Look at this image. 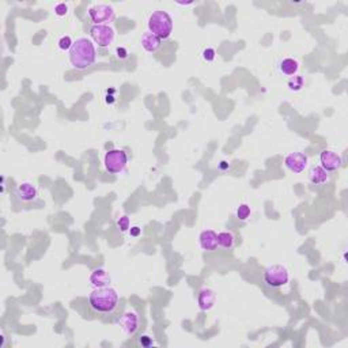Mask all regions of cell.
I'll return each mask as SVG.
<instances>
[{
    "label": "cell",
    "instance_id": "1",
    "mask_svg": "<svg viewBox=\"0 0 348 348\" xmlns=\"http://www.w3.org/2000/svg\"><path fill=\"white\" fill-rule=\"evenodd\" d=\"M97 60V49L91 40L80 37L73 42L70 51V62L76 70H86Z\"/></svg>",
    "mask_w": 348,
    "mask_h": 348
},
{
    "label": "cell",
    "instance_id": "2",
    "mask_svg": "<svg viewBox=\"0 0 348 348\" xmlns=\"http://www.w3.org/2000/svg\"><path fill=\"white\" fill-rule=\"evenodd\" d=\"M90 306L94 312L101 313V314H108L112 313L117 307L119 303V294L115 288L110 287H102L97 288L90 294L88 298Z\"/></svg>",
    "mask_w": 348,
    "mask_h": 348
},
{
    "label": "cell",
    "instance_id": "3",
    "mask_svg": "<svg viewBox=\"0 0 348 348\" xmlns=\"http://www.w3.org/2000/svg\"><path fill=\"white\" fill-rule=\"evenodd\" d=\"M148 31L161 40H167L172 36L173 19L166 11H155L148 18Z\"/></svg>",
    "mask_w": 348,
    "mask_h": 348
},
{
    "label": "cell",
    "instance_id": "4",
    "mask_svg": "<svg viewBox=\"0 0 348 348\" xmlns=\"http://www.w3.org/2000/svg\"><path fill=\"white\" fill-rule=\"evenodd\" d=\"M105 169L112 174H117L121 173L128 163V155L124 150L120 148H113L109 150L105 154Z\"/></svg>",
    "mask_w": 348,
    "mask_h": 348
},
{
    "label": "cell",
    "instance_id": "5",
    "mask_svg": "<svg viewBox=\"0 0 348 348\" xmlns=\"http://www.w3.org/2000/svg\"><path fill=\"white\" fill-rule=\"evenodd\" d=\"M290 280V274L283 265H272L264 272V281L270 287H281Z\"/></svg>",
    "mask_w": 348,
    "mask_h": 348
},
{
    "label": "cell",
    "instance_id": "6",
    "mask_svg": "<svg viewBox=\"0 0 348 348\" xmlns=\"http://www.w3.org/2000/svg\"><path fill=\"white\" fill-rule=\"evenodd\" d=\"M90 36L99 48H108L115 41V29L109 25H94L90 29Z\"/></svg>",
    "mask_w": 348,
    "mask_h": 348
},
{
    "label": "cell",
    "instance_id": "7",
    "mask_svg": "<svg viewBox=\"0 0 348 348\" xmlns=\"http://www.w3.org/2000/svg\"><path fill=\"white\" fill-rule=\"evenodd\" d=\"M88 18L95 25H105L106 22H110L115 18V8L109 4L93 5L88 10Z\"/></svg>",
    "mask_w": 348,
    "mask_h": 348
},
{
    "label": "cell",
    "instance_id": "8",
    "mask_svg": "<svg viewBox=\"0 0 348 348\" xmlns=\"http://www.w3.org/2000/svg\"><path fill=\"white\" fill-rule=\"evenodd\" d=\"M320 162H321L322 169H325L327 172H335V170L340 169L342 165H343L342 156L332 150L322 151L321 154H320Z\"/></svg>",
    "mask_w": 348,
    "mask_h": 348
},
{
    "label": "cell",
    "instance_id": "9",
    "mask_svg": "<svg viewBox=\"0 0 348 348\" xmlns=\"http://www.w3.org/2000/svg\"><path fill=\"white\" fill-rule=\"evenodd\" d=\"M284 163L292 173H302L307 166V156L303 152H290L284 158Z\"/></svg>",
    "mask_w": 348,
    "mask_h": 348
},
{
    "label": "cell",
    "instance_id": "10",
    "mask_svg": "<svg viewBox=\"0 0 348 348\" xmlns=\"http://www.w3.org/2000/svg\"><path fill=\"white\" fill-rule=\"evenodd\" d=\"M119 324L125 335L132 336V335H135L138 328H139V316L136 312H127L123 314V317L120 318Z\"/></svg>",
    "mask_w": 348,
    "mask_h": 348
},
{
    "label": "cell",
    "instance_id": "11",
    "mask_svg": "<svg viewBox=\"0 0 348 348\" xmlns=\"http://www.w3.org/2000/svg\"><path fill=\"white\" fill-rule=\"evenodd\" d=\"M200 246L206 252H212L218 248V234L213 230H204L200 234Z\"/></svg>",
    "mask_w": 348,
    "mask_h": 348
},
{
    "label": "cell",
    "instance_id": "12",
    "mask_svg": "<svg viewBox=\"0 0 348 348\" xmlns=\"http://www.w3.org/2000/svg\"><path fill=\"white\" fill-rule=\"evenodd\" d=\"M215 301H216V295L211 288H203V290L199 292L198 296V303L199 307L207 312L209 309H212L213 305H215Z\"/></svg>",
    "mask_w": 348,
    "mask_h": 348
},
{
    "label": "cell",
    "instance_id": "13",
    "mask_svg": "<svg viewBox=\"0 0 348 348\" xmlns=\"http://www.w3.org/2000/svg\"><path fill=\"white\" fill-rule=\"evenodd\" d=\"M161 41L162 40L159 37L152 34L151 31H147V33H144L143 37H141V47L144 48V51H147V52L152 53L161 48Z\"/></svg>",
    "mask_w": 348,
    "mask_h": 348
},
{
    "label": "cell",
    "instance_id": "14",
    "mask_svg": "<svg viewBox=\"0 0 348 348\" xmlns=\"http://www.w3.org/2000/svg\"><path fill=\"white\" fill-rule=\"evenodd\" d=\"M16 195L22 202H33L37 198V189L30 182H23L16 189Z\"/></svg>",
    "mask_w": 348,
    "mask_h": 348
},
{
    "label": "cell",
    "instance_id": "15",
    "mask_svg": "<svg viewBox=\"0 0 348 348\" xmlns=\"http://www.w3.org/2000/svg\"><path fill=\"white\" fill-rule=\"evenodd\" d=\"M90 281L94 287L102 288V287H108L110 283V276L105 270H95L90 275Z\"/></svg>",
    "mask_w": 348,
    "mask_h": 348
},
{
    "label": "cell",
    "instance_id": "16",
    "mask_svg": "<svg viewBox=\"0 0 348 348\" xmlns=\"http://www.w3.org/2000/svg\"><path fill=\"white\" fill-rule=\"evenodd\" d=\"M309 178L314 185H321L328 181V172L321 166H313L309 172Z\"/></svg>",
    "mask_w": 348,
    "mask_h": 348
},
{
    "label": "cell",
    "instance_id": "17",
    "mask_svg": "<svg viewBox=\"0 0 348 348\" xmlns=\"http://www.w3.org/2000/svg\"><path fill=\"white\" fill-rule=\"evenodd\" d=\"M298 70H299V64H298V62L294 60V59H284V60L280 63V71L284 73V75L294 76V75H296V72H298Z\"/></svg>",
    "mask_w": 348,
    "mask_h": 348
},
{
    "label": "cell",
    "instance_id": "18",
    "mask_svg": "<svg viewBox=\"0 0 348 348\" xmlns=\"http://www.w3.org/2000/svg\"><path fill=\"white\" fill-rule=\"evenodd\" d=\"M218 245L224 249H233L235 245V237L231 231H222L218 234Z\"/></svg>",
    "mask_w": 348,
    "mask_h": 348
},
{
    "label": "cell",
    "instance_id": "19",
    "mask_svg": "<svg viewBox=\"0 0 348 348\" xmlns=\"http://www.w3.org/2000/svg\"><path fill=\"white\" fill-rule=\"evenodd\" d=\"M303 83H305V80H303L302 76L294 75V76L288 80V87H290V90H292V91H299V90L303 87Z\"/></svg>",
    "mask_w": 348,
    "mask_h": 348
},
{
    "label": "cell",
    "instance_id": "20",
    "mask_svg": "<svg viewBox=\"0 0 348 348\" xmlns=\"http://www.w3.org/2000/svg\"><path fill=\"white\" fill-rule=\"evenodd\" d=\"M58 45H59V48L62 49V51H71V48H72V45H73L72 38H71L70 36L60 37Z\"/></svg>",
    "mask_w": 348,
    "mask_h": 348
},
{
    "label": "cell",
    "instance_id": "21",
    "mask_svg": "<svg viewBox=\"0 0 348 348\" xmlns=\"http://www.w3.org/2000/svg\"><path fill=\"white\" fill-rule=\"evenodd\" d=\"M250 207L248 204H241L237 209V218L241 219V220H246V219L250 216Z\"/></svg>",
    "mask_w": 348,
    "mask_h": 348
},
{
    "label": "cell",
    "instance_id": "22",
    "mask_svg": "<svg viewBox=\"0 0 348 348\" xmlns=\"http://www.w3.org/2000/svg\"><path fill=\"white\" fill-rule=\"evenodd\" d=\"M117 226H119L120 231H123V233H125V231H128L131 227V220L130 218L127 216V215H124V216H121V218L117 220Z\"/></svg>",
    "mask_w": 348,
    "mask_h": 348
},
{
    "label": "cell",
    "instance_id": "23",
    "mask_svg": "<svg viewBox=\"0 0 348 348\" xmlns=\"http://www.w3.org/2000/svg\"><path fill=\"white\" fill-rule=\"evenodd\" d=\"M202 56H203V59L206 60L207 63H211L215 60V58H216V52H215V49L213 48H206L203 51V53H202Z\"/></svg>",
    "mask_w": 348,
    "mask_h": 348
},
{
    "label": "cell",
    "instance_id": "24",
    "mask_svg": "<svg viewBox=\"0 0 348 348\" xmlns=\"http://www.w3.org/2000/svg\"><path fill=\"white\" fill-rule=\"evenodd\" d=\"M68 12V5L66 3H59V4L55 5V14L58 16H64L67 15Z\"/></svg>",
    "mask_w": 348,
    "mask_h": 348
},
{
    "label": "cell",
    "instance_id": "25",
    "mask_svg": "<svg viewBox=\"0 0 348 348\" xmlns=\"http://www.w3.org/2000/svg\"><path fill=\"white\" fill-rule=\"evenodd\" d=\"M116 58L120 59V60H125V59H128V51L125 49V48L120 47V48H116Z\"/></svg>",
    "mask_w": 348,
    "mask_h": 348
},
{
    "label": "cell",
    "instance_id": "26",
    "mask_svg": "<svg viewBox=\"0 0 348 348\" xmlns=\"http://www.w3.org/2000/svg\"><path fill=\"white\" fill-rule=\"evenodd\" d=\"M140 344L143 347H150V346H152V339L150 336H143L140 339Z\"/></svg>",
    "mask_w": 348,
    "mask_h": 348
},
{
    "label": "cell",
    "instance_id": "27",
    "mask_svg": "<svg viewBox=\"0 0 348 348\" xmlns=\"http://www.w3.org/2000/svg\"><path fill=\"white\" fill-rule=\"evenodd\" d=\"M130 234L132 237H139L141 234V229L139 226H135V227H132V229L130 230Z\"/></svg>",
    "mask_w": 348,
    "mask_h": 348
},
{
    "label": "cell",
    "instance_id": "28",
    "mask_svg": "<svg viewBox=\"0 0 348 348\" xmlns=\"http://www.w3.org/2000/svg\"><path fill=\"white\" fill-rule=\"evenodd\" d=\"M219 167L222 169V170H226V169H229V163L227 162H220V165H219Z\"/></svg>",
    "mask_w": 348,
    "mask_h": 348
}]
</instances>
